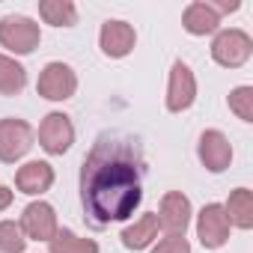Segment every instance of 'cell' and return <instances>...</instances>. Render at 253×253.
I'll return each mask as SVG.
<instances>
[{"label": "cell", "mask_w": 253, "mask_h": 253, "mask_svg": "<svg viewBox=\"0 0 253 253\" xmlns=\"http://www.w3.org/2000/svg\"><path fill=\"white\" fill-rule=\"evenodd\" d=\"M194 95H197V84H194V75L191 69L179 60L173 63V72H170V89H167V107L173 113L179 110H188L194 104Z\"/></svg>", "instance_id": "obj_8"}, {"label": "cell", "mask_w": 253, "mask_h": 253, "mask_svg": "<svg viewBox=\"0 0 253 253\" xmlns=\"http://www.w3.org/2000/svg\"><path fill=\"white\" fill-rule=\"evenodd\" d=\"M217 24H220V12L214 9V3H191L185 9V30L194 36H206L217 30Z\"/></svg>", "instance_id": "obj_14"}, {"label": "cell", "mask_w": 253, "mask_h": 253, "mask_svg": "<svg viewBox=\"0 0 253 253\" xmlns=\"http://www.w3.org/2000/svg\"><path fill=\"white\" fill-rule=\"evenodd\" d=\"M0 45L15 54H30L39 45V24L24 15H6L0 21Z\"/></svg>", "instance_id": "obj_2"}, {"label": "cell", "mask_w": 253, "mask_h": 253, "mask_svg": "<svg viewBox=\"0 0 253 253\" xmlns=\"http://www.w3.org/2000/svg\"><path fill=\"white\" fill-rule=\"evenodd\" d=\"M21 229L36 241H51L57 235V214L48 203H33L21 214Z\"/></svg>", "instance_id": "obj_10"}, {"label": "cell", "mask_w": 253, "mask_h": 253, "mask_svg": "<svg viewBox=\"0 0 253 253\" xmlns=\"http://www.w3.org/2000/svg\"><path fill=\"white\" fill-rule=\"evenodd\" d=\"M200 158H203V164L211 173H220L232 161V146H229V140L220 131H206L200 137Z\"/></svg>", "instance_id": "obj_11"}, {"label": "cell", "mask_w": 253, "mask_h": 253, "mask_svg": "<svg viewBox=\"0 0 253 253\" xmlns=\"http://www.w3.org/2000/svg\"><path fill=\"white\" fill-rule=\"evenodd\" d=\"M155 253H191V247H188V241L182 235H170L167 241H161L155 247Z\"/></svg>", "instance_id": "obj_22"}, {"label": "cell", "mask_w": 253, "mask_h": 253, "mask_svg": "<svg viewBox=\"0 0 253 253\" xmlns=\"http://www.w3.org/2000/svg\"><path fill=\"white\" fill-rule=\"evenodd\" d=\"M140 149L134 140L101 137L84 164V209L95 226L131 217L140 206Z\"/></svg>", "instance_id": "obj_1"}, {"label": "cell", "mask_w": 253, "mask_h": 253, "mask_svg": "<svg viewBox=\"0 0 253 253\" xmlns=\"http://www.w3.org/2000/svg\"><path fill=\"white\" fill-rule=\"evenodd\" d=\"M9 203H12V191L9 188H0V211H3Z\"/></svg>", "instance_id": "obj_23"}, {"label": "cell", "mask_w": 253, "mask_h": 253, "mask_svg": "<svg viewBox=\"0 0 253 253\" xmlns=\"http://www.w3.org/2000/svg\"><path fill=\"white\" fill-rule=\"evenodd\" d=\"M152 238H158V214H143L134 226L122 229V244L128 250H143Z\"/></svg>", "instance_id": "obj_15"}, {"label": "cell", "mask_w": 253, "mask_h": 253, "mask_svg": "<svg viewBox=\"0 0 253 253\" xmlns=\"http://www.w3.org/2000/svg\"><path fill=\"white\" fill-rule=\"evenodd\" d=\"M134 48V30L125 21H107L101 27V51L107 57H125Z\"/></svg>", "instance_id": "obj_12"}, {"label": "cell", "mask_w": 253, "mask_h": 253, "mask_svg": "<svg viewBox=\"0 0 253 253\" xmlns=\"http://www.w3.org/2000/svg\"><path fill=\"white\" fill-rule=\"evenodd\" d=\"M39 95L51 98V101H63V98H72L75 89H78V78L75 72L66 66V63H48L45 72L39 75Z\"/></svg>", "instance_id": "obj_5"}, {"label": "cell", "mask_w": 253, "mask_h": 253, "mask_svg": "<svg viewBox=\"0 0 253 253\" xmlns=\"http://www.w3.org/2000/svg\"><path fill=\"white\" fill-rule=\"evenodd\" d=\"M226 217H229V223H235V226H241V229H250L253 226V194L247 191V188H238L232 197H229V203H226Z\"/></svg>", "instance_id": "obj_16"}, {"label": "cell", "mask_w": 253, "mask_h": 253, "mask_svg": "<svg viewBox=\"0 0 253 253\" xmlns=\"http://www.w3.org/2000/svg\"><path fill=\"white\" fill-rule=\"evenodd\" d=\"M39 12L54 27H72L78 21V9H75V3H69V0H42Z\"/></svg>", "instance_id": "obj_17"}, {"label": "cell", "mask_w": 253, "mask_h": 253, "mask_svg": "<svg viewBox=\"0 0 253 253\" xmlns=\"http://www.w3.org/2000/svg\"><path fill=\"white\" fill-rule=\"evenodd\" d=\"M191 220V203L185 194L173 191L161 200V214H158V226L167 235H185V226Z\"/></svg>", "instance_id": "obj_9"}, {"label": "cell", "mask_w": 253, "mask_h": 253, "mask_svg": "<svg viewBox=\"0 0 253 253\" xmlns=\"http://www.w3.org/2000/svg\"><path fill=\"white\" fill-rule=\"evenodd\" d=\"M229 107L244 119V122H253V89L250 86H238L229 92Z\"/></svg>", "instance_id": "obj_21"}, {"label": "cell", "mask_w": 253, "mask_h": 253, "mask_svg": "<svg viewBox=\"0 0 253 253\" xmlns=\"http://www.w3.org/2000/svg\"><path fill=\"white\" fill-rule=\"evenodd\" d=\"M75 140V128L66 113H48L45 122L39 125V143L51 155H63Z\"/></svg>", "instance_id": "obj_6"}, {"label": "cell", "mask_w": 253, "mask_h": 253, "mask_svg": "<svg viewBox=\"0 0 253 253\" xmlns=\"http://www.w3.org/2000/svg\"><path fill=\"white\" fill-rule=\"evenodd\" d=\"M197 232H200V241L209 247V250H217L226 244L229 238V217L223 211V206H206L200 211V223H197Z\"/></svg>", "instance_id": "obj_7"}, {"label": "cell", "mask_w": 253, "mask_h": 253, "mask_svg": "<svg viewBox=\"0 0 253 253\" xmlns=\"http://www.w3.org/2000/svg\"><path fill=\"white\" fill-rule=\"evenodd\" d=\"M250 54H253V42H250V36L241 33V30H226V33H220V36L214 39V45H211V57H214L220 66H226V69H235V66L247 63Z\"/></svg>", "instance_id": "obj_4"}, {"label": "cell", "mask_w": 253, "mask_h": 253, "mask_svg": "<svg viewBox=\"0 0 253 253\" xmlns=\"http://www.w3.org/2000/svg\"><path fill=\"white\" fill-rule=\"evenodd\" d=\"M51 253H98V244L89 238H78L75 232L63 229L51 238Z\"/></svg>", "instance_id": "obj_19"}, {"label": "cell", "mask_w": 253, "mask_h": 253, "mask_svg": "<svg viewBox=\"0 0 253 253\" xmlns=\"http://www.w3.org/2000/svg\"><path fill=\"white\" fill-rule=\"evenodd\" d=\"M15 182H18L21 194H42V191H48L54 185V170L45 161H30V164H24L18 170Z\"/></svg>", "instance_id": "obj_13"}, {"label": "cell", "mask_w": 253, "mask_h": 253, "mask_svg": "<svg viewBox=\"0 0 253 253\" xmlns=\"http://www.w3.org/2000/svg\"><path fill=\"white\" fill-rule=\"evenodd\" d=\"M24 241L27 238H21V226H15L12 220L0 223V253H21Z\"/></svg>", "instance_id": "obj_20"}, {"label": "cell", "mask_w": 253, "mask_h": 253, "mask_svg": "<svg viewBox=\"0 0 253 253\" xmlns=\"http://www.w3.org/2000/svg\"><path fill=\"white\" fill-rule=\"evenodd\" d=\"M33 146V131L21 119H0V161H18Z\"/></svg>", "instance_id": "obj_3"}, {"label": "cell", "mask_w": 253, "mask_h": 253, "mask_svg": "<svg viewBox=\"0 0 253 253\" xmlns=\"http://www.w3.org/2000/svg\"><path fill=\"white\" fill-rule=\"evenodd\" d=\"M24 84H27L24 69L15 60H9V57L0 54V92H3V95H15V92L24 89Z\"/></svg>", "instance_id": "obj_18"}]
</instances>
